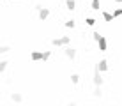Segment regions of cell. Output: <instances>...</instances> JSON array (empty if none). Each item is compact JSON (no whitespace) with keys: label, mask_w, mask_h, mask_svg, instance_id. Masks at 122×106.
I'll use <instances>...</instances> for the list:
<instances>
[{"label":"cell","mask_w":122,"mask_h":106,"mask_svg":"<svg viewBox=\"0 0 122 106\" xmlns=\"http://www.w3.org/2000/svg\"><path fill=\"white\" fill-rule=\"evenodd\" d=\"M51 57V51H44V53H41V51H32L30 53V58L34 62H37V60H48V58Z\"/></svg>","instance_id":"obj_1"},{"label":"cell","mask_w":122,"mask_h":106,"mask_svg":"<svg viewBox=\"0 0 122 106\" xmlns=\"http://www.w3.org/2000/svg\"><path fill=\"white\" fill-rule=\"evenodd\" d=\"M51 44H53V46H67V44H69V37H67V35H64V37H57V39L51 41Z\"/></svg>","instance_id":"obj_2"},{"label":"cell","mask_w":122,"mask_h":106,"mask_svg":"<svg viewBox=\"0 0 122 106\" xmlns=\"http://www.w3.org/2000/svg\"><path fill=\"white\" fill-rule=\"evenodd\" d=\"M94 83H96V87H101V85H103V78H101V73H99L97 67H96V71H94Z\"/></svg>","instance_id":"obj_3"},{"label":"cell","mask_w":122,"mask_h":106,"mask_svg":"<svg viewBox=\"0 0 122 106\" xmlns=\"http://www.w3.org/2000/svg\"><path fill=\"white\" fill-rule=\"evenodd\" d=\"M11 99L14 101V103H21V101H23V96L20 94V92H12V94H11Z\"/></svg>","instance_id":"obj_4"},{"label":"cell","mask_w":122,"mask_h":106,"mask_svg":"<svg viewBox=\"0 0 122 106\" xmlns=\"http://www.w3.org/2000/svg\"><path fill=\"white\" fill-rule=\"evenodd\" d=\"M97 69L101 71V73H104V71H108V62L104 60V58H103V60H101V62L97 64Z\"/></svg>","instance_id":"obj_5"},{"label":"cell","mask_w":122,"mask_h":106,"mask_svg":"<svg viewBox=\"0 0 122 106\" xmlns=\"http://www.w3.org/2000/svg\"><path fill=\"white\" fill-rule=\"evenodd\" d=\"M64 51H66V55H67L69 58H74V57H76V50H73L71 46H67V48L64 50Z\"/></svg>","instance_id":"obj_6"},{"label":"cell","mask_w":122,"mask_h":106,"mask_svg":"<svg viewBox=\"0 0 122 106\" xmlns=\"http://www.w3.org/2000/svg\"><path fill=\"white\" fill-rule=\"evenodd\" d=\"M97 44H99V50H101V51H106V48H108V42H106V39H104V37H103V39H101V41L97 42Z\"/></svg>","instance_id":"obj_7"},{"label":"cell","mask_w":122,"mask_h":106,"mask_svg":"<svg viewBox=\"0 0 122 106\" xmlns=\"http://www.w3.org/2000/svg\"><path fill=\"white\" fill-rule=\"evenodd\" d=\"M66 5H67V9H69V11H74L76 2H74V0H66Z\"/></svg>","instance_id":"obj_8"},{"label":"cell","mask_w":122,"mask_h":106,"mask_svg":"<svg viewBox=\"0 0 122 106\" xmlns=\"http://www.w3.org/2000/svg\"><path fill=\"white\" fill-rule=\"evenodd\" d=\"M48 16H50V9H46V7H44V9L39 12V18H41V20H46Z\"/></svg>","instance_id":"obj_9"},{"label":"cell","mask_w":122,"mask_h":106,"mask_svg":"<svg viewBox=\"0 0 122 106\" xmlns=\"http://www.w3.org/2000/svg\"><path fill=\"white\" fill-rule=\"evenodd\" d=\"M101 4H99V0H92V4H90V7H92V9H94V11H99L101 9Z\"/></svg>","instance_id":"obj_10"},{"label":"cell","mask_w":122,"mask_h":106,"mask_svg":"<svg viewBox=\"0 0 122 106\" xmlns=\"http://www.w3.org/2000/svg\"><path fill=\"white\" fill-rule=\"evenodd\" d=\"M103 20H104V21H112V20H113V14H110V12H104V11H103Z\"/></svg>","instance_id":"obj_11"},{"label":"cell","mask_w":122,"mask_h":106,"mask_svg":"<svg viewBox=\"0 0 122 106\" xmlns=\"http://www.w3.org/2000/svg\"><path fill=\"white\" fill-rule=\"evenodd\" d=\"M7 64H9L7 60H2V62H0V73H4V71L7 69Z\"/></svg>","instance_id":"obj_12"},{"label":"cell","mask_w":122,"mask_h":106,"mask_svg":"<svg viewBox=\"0 0 122 106\" xmlns=\"http://www.w3.org/2000/svg\"><path fill=\"white\" fill-rule=\"evenodd\" d=\"M74 25H76V23H74V20H69V21H66V27H67V28H74Z\"/></svg>","instance_id":"obj_13"},{"label":"cell","mask_w":122,"mask_h":106,"mask_svg":"<svg viewBox=\"0 0 122 106\" xmlns=\"http://www.w3.org/2000/svg\"><path fill=\"white\" fill-rule=\"evenodd\" d=\"M71 81H73L74 85H76V83L80 81V76H78V74H71Z\"/></svg>","instance_id":"obj_14"},{"label":"cell","mask_w":122,"mask_h":106,"mask_svg":"<svg viewBox=\"0 0 122 106\" xmlns=\"http://www.w3.org/2000/svg\"><path fill=\"white\" fill-rule=\"evenodd\" d=\"M92 35H94V39H96V41H97V42H99L101 39H103V35H101V34H99V32H94V34H92Z\"/></svg>","instance_id":"obj_15"},{"label":"cell","mask_w":122,"mask_h":106,"mask_svg":"<svg viewBox=\"0 0 122 106\" xmlns=\"http://www.w3.org/2000/svg\"><path fill=\"white\" fill-rule=\"evenodd\" d=\"M85 23L89 25V27H92V25L96 23V20H94V18H87V20H85Z\"/></svg>","instance_id":"obj_16"},{"label":"cell","mask_w":122,"mask_h":106,"mask_svg":"<svg viewBox=\"0 0 122 106\" xmlns=\"http://www.w3.org/2000/svg\"><path fill=\"white\" fill-rule=\"evenodd\" d=\"M94 97H101V87H96V90H94Z\"/></svg>","instance_id":"obj_17"},{"label":"cell","mask_w":122,"mask_h":106,"mask_svg":"<svg viewBox=\"0 0 122 106\" xmlns=\"http://www.w3.org/2000/svg\"><path fill=\"white\" fill-rule=\"evenodd\" d=\"M119 16H122V9H115V12H113V18H119Z\"/></svg>","instance_id":"obj_18"},{"label":"cell","mask_w":122,"mask_h":106,"mask_svg":"<svg viewBox=\"0 0 122 106\" xmlns=\"http://www.w3.org/2000/svg\"><path fill=\"white\" fill-rule=\"evenodd\" d=\"M9 50H11L9 46H7V44H4L2 48H0V51H2V53H7V51H9Z\"/></svg>","instance_id":"obj_19"},{"label":"cell","mask_w":122,"mask_h":106,"mask_svg":"<svg viewBox=\"0 0 122 106\" xmlns=\"http://www.w3.org/2000/svg\"><path fill=\"white\" fill-rule=\"evenodd\" d=\"M67 106H76V103H69V104H67Z\"/></svg>","instance_id":"obj_20"},{"label":"cell","mask_w":122,"mask_h":106,"mask_svg":"<svg viewBox=\"0 0 122 106\" xmlns=\"http://www.w3.org/2000/svg\"><path fill=\"white\" fill-rule=\"evenodd\" d=\"M115 2H122V0H115Z\"/></svg>","instance_id":"obj_21"},{"label":"cell","mask_w":122,"mask_h":106,"mask_svg":"<svg viewBox=\"0 0 122 106\" xmlns=\"http://www.w3.org/2000/svg\"><path fill=\"white\" fill-rule=\"evenodd\" d=\"M9 2H12V0H9Z\"/></svg>","instance_id":"obj_22"}]
</instances>
